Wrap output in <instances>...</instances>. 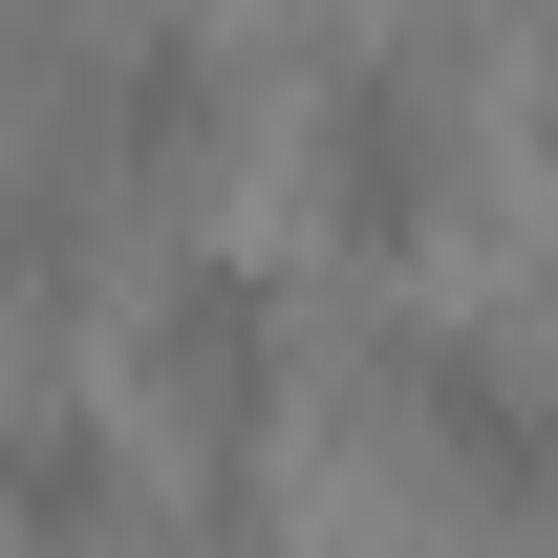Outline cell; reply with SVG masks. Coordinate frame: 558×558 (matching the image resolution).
<instances>
[{"label":"cell","mask_w":558,"mask_h":558,"mask_svg":"<svg viewBox=\"0 0 558 558\" xmlns=\"http://www.w3.org/2000/svg\"><path fill=\"white\" fill-rule=\"evenodd\" d=\"M130 344H150V387H172L215 451H258V429H279V344H301V301H279V258H236V236H172L150 301H130Z\"/></svg>","instance_id":"6da1fadb"},{"label":"cell","mask_w":558,"mask_h":558,"mask_svg":"<svg viewBox=\"0 0 558 558\" xmlns=\"http://www.w3.org/2000/svg\"><path fill=\"white\" fill-rule=\"evenodd\" d=\"M215 108H236V86H215V44H130V65L86 86V130L130 150V172H194V150H215Z\"/></svg>","instance_id":"5b68a950"},{"label":"cell","mask_w":558,"mask_h":558,"mask_svg":"<svg viewBox=\"0 0 558 558\" xmlns=\"http://www.w3.org/2000/svg\"><path fill=\"white\" fill-rule=\"evenodd\" d=\"M301 150H323V215H344L365 258H409L429 215H451V108H429V65H323V108H301Z\"/></svg>","instance_id":"7a4b0ae2"},{"label":"cell","mask_w":558,"mask_h":558,"mask_svg":"<svg viewBox=\"0 0 558 558\" xmlns=\"http://www.w3.org/2000/svg\"><path fill=\"white\" fill-rule=\"evenodd\" d=\"M0 515H22L44 558H65V537H108V515H130V451H108L86 409H0Z\"/></svg>","instance_id":"277c9868"},{"label":"cell","mask_w":558,"mask_h":558,"mask_svg":"<svg viewBox=\"0 0 558 558\" xmlns=\"http://www.w3.org/2000/svg\"><path fill=\"white\" fill-rule=\"evenodd\" d=\"M409 451L451 494H494V515H537V494H558V387L494 344V323H429V344H409Z\"/></svg>","instance_id":"3957f363"}]
</instances>
